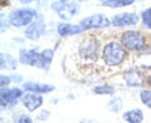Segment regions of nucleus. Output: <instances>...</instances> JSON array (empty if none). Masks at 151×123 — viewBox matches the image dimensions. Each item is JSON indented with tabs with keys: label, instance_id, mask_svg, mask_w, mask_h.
<instances>
[{
	"label": "nucleus",
	"instance_id": "nucleus-1",
	"mask_svg": "<svg viewBox=\"0 0 151 123\" xmlns=\"http://www.w3.org/2000/svg\"><path fill=\"white\" fill-rule=\"evenodd\" d=\"M101 56L103 59V63L108 67H117L122 64L127 58L126 48L121 43L117 41H108L103 45Z\"/></svg>",
	"mask_w": 151,
	"mask_h": 123
},
{
	"label": "nucleus",
	"instance_id": "nucleus-2",
	"mask_svg": "<svg viewBox=\"0 0 151 123\" xmlns=\"http://www.w3.org/2000/svg\"><path fill=\"white\" fill-rule=\"evenodd\" d=\"M101 53H102L101 44L97 38H92V36L84 38L78 46V56L86 64L97 61Z\"/></svg>",
	"mask_w": 151,
	"mask_h": 123
},
{
	"label": "nucleus",
	"instance_id": "nucleus-3",
	"mask_svg": "<svg viewBox=\"0 0 151 123\" xmlns=\"http://www.w3.org/2000/svg\"><path fill=\"white\" fill-rule=\"evenodd\" d=\"M38 18V11L33 8H19L9 13L8 20L12 26L24 28L28 26Z\"/></svg>",
	"mask_w": 151,
	"mask_h": 123
},
{
	"label": "nucleus",
	"instance_id": "nucleus-4",
	"mask_svg": "<svg viewBox=\"0 0 151 123\" xmlns=\"http://www.w3.org/2000/svg\"><path fill=\"white\" fill-rule=\"evenodd\" d=\"M120 41L127 50H131V51L142 50L145 48V45H146L145 36L141 34L140 31H136V30H126V31H124L121 34Z\"/></svg>",
	"mask_w": 151,
	"mask_h": 123
},
{
	"label": "nucleus",
	"instance_id": "nucleus-5",
	"mask_svg": "<svg viewBox=\"0 0 151 123\" xmlns=\"http://www.w3.org/2000/svg\"><path fill=\"white\" fill-rule=\"evenodd\" d=\"M50 8L57 15L63 20H69L72 16L79 13V5L74 0H57L50 4Z\"/></svg>",
	"mask_w": 151,
	"mask_h": 123
},
{
	"label": "nucleus",
	"instance_id": "nucleus-6",
	"mask_svg": "<svg viewBox=\"0 0 151 123\" xmlns=\"http://www.w3.org/2000/svg\"><path fill=\"white\" fill-rule=\"evenodd\" d=\"M79 24L84 30H92V29H106L110 25H112L111 19H108L103 14H92L86 18H83Z\"/></svg>",
	"mask_w": 151,
	"mask_h": 123
},
{
	"label": "nucleus",
	"instance_id": "nucleus-7",
	"mask_svg": "<svg viewBox=\"0 0 151 123\" xmlns=\"http://www.w3.org/2000/svg\"><path fill=\"white\" fill-rule=\"evenodd\" d=\"M45 29H47L45 21L42 18H37L33 23H30L28 26H25L24 35L29 40H37L44 35Z\"/></svg>",
	"mask_w": 151,
	"mask_h": 123
},
{
	"label": "nucleus",
	"instance_id": "nucleus-8",
	"mask_svg": "<svg viewBox=\"0 0 151 123\" xmlns=\"http://www.w3.org/2000/svg\"><path fill=\"white\" fill-rule=\"evenodd\" d=\"M140 21V18L135 13H120L116 14L111 19L112 26L115 28H125V26H134Z\"/></svg>",
	"mask_w": 151,
	"mask_h": 123
},
{
	"label": "nucleus",
	"instance_id": "nucleus-9",
	"mask_svg": "<svg viewBox=\"0 0 151 123\" xmlns=\"http://www.w3.org/2000/svg\"><path fill=\"white\" fill-rule=\"evenodd\" d=\"M39 56H40V51H38L35 48L19 50V61L22 64H27V65H30V67L38 68V65H39Z\"/></svg>",
	"mask_w": 151,
	"mask_h": 123
},
{
	"label": "nucleus",
	"instance_id": "nucleus-10",
	"mask_svg": "<svg viewBox=\"0 0 151 123\" xmlns=\"http://www.w3.org/2000/svg\"><path fill=\"white\" fill-rule=\"evenodd\" d=\"M22 103L29 112H34L35 109H38V108L43 104V97L40 96V93L27 92L24 96L22 97Z\"/></svg>",
	"mask_w": 151,
	"mask_h": 123
},
{
	"label": "nucleus",
	"instance_id": "nucleus-11",
	"mask_svg": "<svg viewBox=\"0 0 151 123\" xmlns=\"http://www.w3.org/2000/svg\"><path fill=\"white\" fill-rule=\"evenodd\" d=\"M86 31L81 26V24H70V23H65L62 21L57 25V33H58L59 36L65 38V36H72V35H77V34H81V33Z\"/></svg>",
	"mask_w": 151,
	"mask_h": 123
},
{
	"label": "nucleus",
	"instance_id": "nucleus-12",
	"mask_svg": "<svg viewBox=\"0 0 151 123\" xmlns=\"http://www.w3.org/2000/svg\"><path fill=\"white\" fill-rule=\"evenodd\" d=\"M23 89L25 92H35V93H40V94H47V93H52L55 89L54 86L52 84H45V83H37V82H25L23 84Z\"/></svg>",
	"mask_w": 151,
	"mask_h": 123
},
{
	"label": "nucleus",
	"instance_id": "nucleus-13",
	"mask_svg": "<svg viewBox=\"0 0 151 123\" xmlns=\"http://www.w3.org/2000/svg\"><path fill=\"white\" fill-rule=\"evenodd\" d=\"M124 80L129 87H140L144 83V77L137 69H130L125 72Z\"/></svg>",
	"mask_w": 151,
	"mask_h": 123
},
{
	"label": "nucleus",
	"instance_id": "nucleus-14",
	"mask_svg": "<svg viewBox=\"0 0 151 123\" xmlns=\"http://www.w3.org/2000/svg\"><path fill=\"white\" fill-rule=\"evenodd\" d=\"M18 63H20L15 56H13L9 53L0 54V68L1 70H15L18 68Z\"/></svg>",
	"mask_w": 151,
	"mask_h": 123
},
{
	"label": "nucleus",
	"instance_id": "nucleus-15",
	"mask_svg": "<svg viewBox=\"0 0 151 123\" xmlns=\"http://www.w3.org/2000/svg\"><path fill=\"white\" fill-rule=\"evenodd\" d=\"M53 56H54V49L47 48L44 50H42L40 56H39V65H38V68L48 70L50 64H52V61H53Z\"/></svg>",
	"mask_w": 151,
	"mask_h": 123
},
{
	"label": "nucleus",
	"instance_id": "nucleus-16",
	"mask_svg": "<svg viewBox=\"0 0 151 123\" xmlns=\"http://www.w3.org/2000/svg\"><path fill=\"white\" fill-rule=\"evenodd\" d=\"M122 118H124L125 122L129 123H141L144 122V113L139 108H132V109L126 111Z\"/></svg>",
	"mask_w": 151,
	"mask_h": 123
},
{
	"label": "nucleus",
	"instance_id": "nucleus-17",
	"mask_svg": "<svg viewBox=\"0 0 151 123\" xmlns=\"http://www.w3.org/2000/svg\"><path fill=\"white\" fill-rule=\"evenodd\" d=\"M14 104H17V101H14L12 98L9 88L1 87V91H0V106H1V108L3 109H8V108L13 107Z\"/></svg>",
	"mask_w": 151,
	"mask_h": 123
},
{
	"label": "nucleus",
	"instance_id": "nucleus-18",
	"mask_svg": "<svg viewBox=\"0 0 151 123\" xmlns=\"http://www.w3.org/2000/svg\"><path fill=\"white\" fill-rule=\"evenodd\" d=\"M135 3V0H102L101 5L107 6L111 9H117V8H124V6H130Z\"/></svg>",
	"mask_w": 151,
	"mask_h": 123
},
{
	"label": "nucleus",
	"instance_id": "nucleus-19",
	"mask_svg": "<svg viewBox=\"0 0 151 123\" xmlns=\"http://www.w3.org/2000/svg\"><path fill=\"white\" fill-rule=\"evenodd\" d=\"M92 92L96 94H100V96H111V94H115L116 89L111 86H107V84H102V86L93 87Z\"/></svg>",
	"mask_w": 151,
	"mask_h": 123
},
{
	"label": "nucleus",
	"instance_id": "nucleus-20",
	"mask_svg": "<svg viewBox=\"0 0 151 123\" xmlns=\"http://www.w3.org/2000/svg\"><path fill=\"white\" fill-rule=\"evenodd\" d=\"M140 99L145 107L151 109V89H142L140 92Z\"/></svg>",
	"mask_w": 151,
	"mask_h": 123
},
{
	"label": "nucleus",
	"instance_id": "nucleus-21",
	"mask_svg": "<svg viewBox=\"0 0 151 123\" xmlns=\"http://www.w3.org/2000/svg\"><path fill=\"white\" fill-rule=\"evenodd\" d=\"M108 108H110V111L111 112H120L121 111V108H122V101H121V98L120 97H116V98H112L110 103H108Z\"/></svg>",
	"mask_w": 151,
	"mask_h": 123
},
{
	"label": "nucleus",
	"instance_id": "nucleus-22",
	"mask_svg": "<svg viewBox=\"0 0 151 123\" xmlns=\"http://www.w3.org/2000/svg\"><path fill=\"white\" fill-rule=\"evenodd\" d=\"M141 20H142L144 26L151 30V8H147L141 13Z\"/></svg>",
	"mask_w": 151,
	"mask_h": 123
},
{
	"label": "nucleus",
	"instance_id": "nucleus-23",
	"mask_svg": "<svg viewBox=\"0 0 151 123\" xmlns=\"http://www.w3.org/2000/svg\"><path fill=\"white\" fill-rule=\"evenodd\" d=\"M9 92H10V96L14 101H18L19 98H22L24 96V92H23L22 88H18V87H13V88H9Z\"/></svg>",
	"mask_w": 151,
	"mask_h": 123
},
{
	"label": "nucleus",
	"instance_id": "nucleus-24",
	"mask_svg": "<svg viewBox=\"0 0 151 123\" xmlns=\"http://www.w3.org/2000/svg\"><path fill=\"white\" fill-rule=\"evenodd\" d=\"M14 122H17V123H32L33 118L27 116V114H19L17 117H14Z\"/></svg>",
	"mask_w": 151,
	"mask_h": 123
},
{
	"label": "nucleus",
	"instance_id": "nucleus-25",
	"mask_svg": "<svg viewBox=\"0 0 151 123\" xmlns=\"http://www.w3.org/2000/svg\"><path fill=\"white\" fill-rule=\"evenodd\" d=\"M12 82H13V80H12L10 75H4V74L0 75V86H1V87H8Z\"/></svg>",
	"mask_w": 151,
	"mask_h": 123
},
{
	"label": "nucleus",
	"instance_id": "nucleus-26",
	"mask_svg": "<svg viewBox=\"0 0 151 123\" xmlns=\"http://www.w3.org/2000/svg\"><path fill=\"white\" fill-rule=\"evenodd\" d=\"M49 117H50V112L43 109V111L39 113V114H38L37 119H38V121H48V119H49Z\"/></svg>",
	"mask_w": 151,
	"mask_h": 123
},
{
	"label": "nucleus",
	"instance_id": "nucleus-27",
	"mask_svg": "<svg viewBox=\"0 0 151 123\" xmlns=\"http://www.w3.org/2000/svg\"><path fill=\"white\" fill-rule=\"evenodd\" d=\"M10 77H12V80H13V82H15V83H20V82H22V79H23V77H22V75H19V74L10 75Z\"/></svg>",
	"mask_w": 151,
	"mask_h": 123
},
{
	"label": "nucleus",
	"instance_id": "nucleus-28",
	"mask_svg": "<svg viewBox=\"0 0 151 123\" xmlns=\"http://www.w3.org/2000/svg\"><path fill=\"white\" fill-rule=\"evenodd\" d=\"M18 3H20V4H23V5H28V4H30V3H33L34 0H17Z\"/></svg>",
	"mask_w": 151,
	"mask_h": 123
},
{
	"label": "nucleus",
	"instance_id": "nucleus-29",
	"mask_svg": "<svg viewBox=\"0 0 151 123\" xmlns=\"http://www.w3.org/2000/svg\"><path fill=\"white\" fill-rule=\"evenodd\" d=\"M147 83H149V86L151 87V75H150V77H149V79H147Z\"/></svg>",
	"mask_w": 151,
	"mask_h": 123
},
{
	"label": "nucleus",
	"instance_id": "nucleus-30",
	"mask_svg": "<svg viewBox=\"0 0 151 123\" xmlns=\"http://www.w3.org/2000/svg\"><path fill=\"white\" fill-rule=\"evenodd\" d=\"M74 1H83V0H74Z\"/></svg>",
	"mask_w": 151,
	"mask_h": 123
}]
</instances>
